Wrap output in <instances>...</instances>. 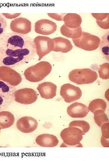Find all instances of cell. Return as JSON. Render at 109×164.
Instances as JSON below:
<instances>
[{
	"label": "cell",
	"mask_w": 109,
	"mask_h": 164,
	"mask_svg": "<svg viewBox=\"0 0 109 164\" xmlns=\"http://www.w3.org/2000/svg\"><path fill=\"white\" fill-rule=\"evenodd\" d=\"M36 54L33 39L28 35L13 32L0 37V66H21L31 61Z\"/></svg>",
	"instance_id": "6da1fadb"
},
{
	"label": "cell",
	"mask_w": 109,
	"mask_h": 164,
	"mask_svg": "<svg viewBox=\"0 0 109 164\" xmlns=\"http://www.w3.org/2000/svg\"><path fill=\"white\" fill-rule=\"evenodd\" d=\"M51 64L46 61H41L27 68L24 73L25 79L29 81L37 82L44 79L51 72Z\"/></svg>",
	"instance_id": "7a4b0ae2"
},
{
	"label": "cell",
	"mask_w": 109,
	"mask_h": 164,
	"mask_svg": "<svg viewBox=\"0 0 109 164\" xmlns=\"http://www.w3.org/2000/svg\"><path fill=\"white\" fill-rule=\"evenodd\" d=\"M98 77L97 73L90 68L74 69L70 72L68 75L71 81L78 85L91 84Z\"/></svg>",
	"instance_id": "3957f363"
},
{
	"label": "cell",
	"mask_w": 109,
	"mask_h": 164,
	"mask_svg": "<svg viewBox=\"0 0 109 164\" xmlns=\"http://www.w3.org/2000/svg\"><path fill=\"white\" fill-rule=\"evenodd\" d=\"M72 40L76 46L86 51H91L98 48L101 39L97 36L82 31L79 37Z\"/></svg>",
	"instance_id": "277c9868"
},
{
	"label": "cell",
	"mask_w": 109,
	"mask_h": 164,
	"mask_svg": "<svg viewBox=\"0 0 109 164\" xmlns=\"http://www.w3.org/2000/svg\"><path fill=\"white\" fill-rule=\"evenodd\" d=\"M60 136L64 145L68 146L81 147L80 142L83 139V134L81 130L74 127H69L63 129Z\"/></svg>",
	"instance_id": "5b68a950"
},
{
	"label": "cell",
	"mask_w": 109,
	"mask_h": 164,
	"mask_svg": "<svg viewBox=\"0 0 109 164\" xmlns=\"http://www.w3.org/2000/svg\"><path fill=\"white\" fill-rule=\"evenodd\" d=\"M15 87L0 80V111L7 108L14 100Z\"/></svg>",
	"instance_id": "8992f818"
},
{
	"label": "cell",
	"mask_w": 109,
	"mask_h": 164,
	"mask_svg": "<svg viewBox=\"0 0 109 164\" xmlns=\"http://www.w3.org/2000/svg\"><path fill=\"white\" fill-rule=\"evenodd\" d=\"M38 60L53 51L54 44L52 39L46 36H38L33 39Z\"/></svg>",
	"instance_id": "52a82bcc"
},
{
	"label": "cell",
	"mask_w": 109,
	"mask_h": 164,
	"mask_svg": "<svg viewBox=\"0 0 109 164\" xmlns=\"http://www.w3.org/2000/svg\"><path fill=\"white\" fill-rule=\"evenodd\" d=\"M38 97L37 92L31 88H24L16 90L14 93V100L25 105L34 103L37 100Z\"/></svg>",
	"instance_id": "ba28073f"
},
{
	"label": "cell",
	"mask_w": 109,
	"mask_h": 164,
	"mask_svg": "<svg viewBox=\"0 0 109 164\" xmlns=\"http://www.w3.org/2000/svg\"><path fill=\"white\" fill-rule=\"evenodd\" d=\"M0 80L15 87L21 83L22 78L21 75L12 68L2 66H0Z\"/></svg>",
	"instance_id": "9c48e42d"
},
{
	"label": "cell",
	"mask_w": 109,
	"mask_h": 164,
	"mask_svg": "<svg viewBox=\"0 0 109 164\" xmlns=\"http://www.w3.org/2000/svg\"><path fill=\"white\" fill-rule=\"evenodd\" d=\"M82 91L78 87L69 83L63 84L61 87L60 94L64 101L68 103L74 102L80 98Z\"/></svg>",
	"instance_id": "30bf717a"
},
{
	"label": "cell",
	"mask_w": 109,
	"mask_h": 164,
	"mask_svg": "<svg viewBox=\"0 0 109 164\" xmlns=\"http://www.w3.org/2000/svg\"><path fill=\"white\" fill-rule=\"evenodd\" d=\"M31 22L28 19L19 17L12 20L10 24V28L13 32L26 35L31 30Z\"/></svg>",
	"instance_id": "8fae6325"
},
{
	"label": "cell",
	"mask_w": 109,
	"mask_h": 164,
	"mask_svg": "<svg viewBox=\"0 0 109 164\" xmlns=\"http://www.w3.org/2000/svg\"><path fill=\"white\" fill-rule=\"evenodd\" d=\"M57 29L56 23L48 19H41L35 23V31L40 34L44 35L51 34L56 31Z\"/></svg>",
	"instance_id": "7c38bea8"
},
{
	"label": "cell",
	"mask_w": 109,
	"mask_h": 164,
	"mask_svg": "<svg viewBox=\"0 0 109 164\" xmlns=\"http://www.w3.org/2000/svg\"><path fill=\"white\" fill-rule=\"evenodd\" d=\"M38 123L37 120L31 116L23 117L16 122L17 128L21 132L28 133L34 131L37 128Z\"/></svg>",
	"instance_id": "4fadbf2b"
},
{
	"label": "cell",
	"mask_w": 109,
	"mask_h": 164,
	"mask_svg": "<svg viewBox=\"0 0 109 164\" xmlns=\"http://www.w3.org/2000/svg\"><path fill=\"white\" fill-rule=\"evenodd\" d=\"M57 87L51 82H45L39 84L37 87L41 96L45 99H51L56 95Z\"/></svg>",
	"instance_id": "5bb4252c"
},
{
	"label": "cell",
	"mask_w": 109,
	"mask_h": 164,
	"mask_svg": "<svg viewBox=\"0 0 109 164\" xmlns=\"http://www.w3.org/2000/svg\"><path fill=\"white\" fill-rule=\"evenodd\" d=\"M89 112L86 105L78 102L71 104L67 109L68 114L73 118H84L87 116Z\"/></svg>",
	"instance_id": "9a60e30c"
},
{
	"label": "cell",
	"mask_w": 109,
	"mask_h": 164,
	"mask_svg": "<svg viewBox=\"0 0 109 164\" xmlns=\"http://www.w3.org/2000/svg\"><path fill=\"white\" fill-rule=\"evenodd\" d=\"M39 145L45 147H53L58 145L59 140L55 135L48 134H43L38 136L35 140Z\"/></svg>",
	"instance_id": "2e32d148"
},
{
	"label": "cell",
	"mask_w": 109,
	"mask_h": 164,
	"mask_svg": "<svg viewBox=\"0 0 109 164\" xmlns=\"http://www.w3.org/2000/svg\"><path fill=\"white\" fill-rule=\"evenodd\" d=\"M52 39L54 44L53 51L67 53L73 48L71 41L67 39L58 37Z\"/></svg>",
	"instance_id": "e0dca14e"
},
{
	"label": "cell",
	"mask_w": 109,
	"mask_h": 164,
	"mask_svg": "<svg viewBox=\"0 0 109 164\" xmlns=\"http://www.w3.org/2000/svg\"><path fill=\"white\" fill-rule=\"evenodd\" d=\"M64 25L67 27L76 29L81 26L82 22L81 16L75 13H68L65 14L63 19Z\"/></svg>",
	"instance_id": "ac0fdd59"
},
{
	"label": "cell",
	"mask_w": 109,
	"mask_h": 164,
	"mask_svg": "<svg viewBox=\"0 0 109 164\" xmlns=\"http://www.w3.org/2000/svg\"><path fill=\"white\" fill-rule=\"evenodd\" d=\"M15 121L14 115L9 111H0V128L1 129L10 127Z\"/></svg>",
	"instance_id": "d6986e66"
},
{
	"label": "cell",
	"mask_w": 109,
	"mask_h": 164,
	"mask_svg": "<svg viewBox=\"0 0 109 164\" xmlns=\"http://www.w3.org/2000/svg\"><path fill=\"white\" fill-rule=\"evenodd\" d=\"M60 30L63 35L72 39L79 37L82 31L81 26L76 29L70 28L66 27L64 24L61 27Z\"/></svg>",
	"instance_id": "ffe728a7"
},
{
	"label": "cell",
	"mask_w": 109,
	"mask_h": 164,
	"mask_svg": "<svg viewBox=\"0 0 109 164\" xmlns=\"http://www.w3.org/2000/svg\"><path fill=\"white\" fill-rule=\"evenodd\" d=\"M92 15L96 19L99 27L104 29L109 28V14L108 13H92Z\"/></svg>",
	"instance_id": "44dd1931"
},
{
	"label": "cell",
	"mask_w": 109,
	"mask_h": 164,
	"mask_svg": "<svg viewBox=\"0 0 109 164\" xmlns=\"http://www.w3.org/2000/svg\"><path fill=\"white\" fill-rule=\"evenodd\" d=\"M107 106L105 101L104 100L98 98L92 100L89 104L88 109L94 113L97 110H101L105 111Z\"/></svg>",
	"instance_id": "7402d4cb"
},
{
	"label": "cell",
	"mask_w": 109,
	"mask_h": 164,
	"mask_svg": "<svg viewBox=\"0 0 109 164\" xmlns=\"http://www.w3.org/2000/svg\"><path fill=\"white\" fill-rule=\"evenodd\" d=\"M100 48L103 55L109 60V32L105 33L101 37L100 44Z\"/></svg>",
	"instance_id": "603a6c76"
},
{
	"label": "cell",
	"mask_w": 109,
	"mask_h": 164,
	"mask_svg": "<svg viewBox=\"0 0 109 164\" xmlns=\"http://www.w3.org/2000/svg\"><path fill=\"white\" fill-rule=\"evenodd\" d=\"M94 114V120L98 126L101 127L103 124L109 122L108 118L104 111L97 110Z\"/></svg>",
	"instance_id": "cb8c5ba5"
},
{
	"label": "cell",
	"mask_w": 109,
	"mask_h": 164,
	"mask_svg": "<svg viewBox=\"0 0 109 164\" xmlns=\"http://www.w3.org/2000/svg\"><path fill=\"white\" fill-rule=\"evenodd\" d=\"M69 127H74L80 129L84 134L88 132L90 129V125L87 122L83 120L73 121L71 122Z\"/></svg>",
	"instance_id": "d4e9b609"
},
{
	"label": "cell",
	"mask_w": 109,
	"mask_h": 164,
	"mask_svg": "<svg viewBox=\"0 0 109 164\" xmlns=\"http://www.w3.org/2000/svg\"><path fill=\"white\" fill-rule=\"evenodd\" d=\"M98 72L100 78L104 80L109 78V63H105L100 65Z\"/></svg>",
	"instance_id": "484cf974"
},
{
	"label": "cell",
	"mask_w": 109,
	"mask_h": 164,
	"mask_svg": "<svg viewBox=\"0 0 109 164\" xmlns=\"http://www.w3.org/2000/svg\"><path fill=\"white\" fill-rule=\"evenodd\" d=\"M7 27V22L5 17L0 14V37L5 33Z\"/></svg>",
	"instance_id": "4316f807"
},
{
	"label": "cell",
	"mask_w": 109,
	"mask_h": 164,
	"mask_svg": "<svg viewBox=\"0 0 109 164\" xmlns=\"http://www.w3.org/2000/svg\"><path fill=\"white\" fill-rule=\"evenodd\" d=\"M109 123H106L101 127L102 133L101 137L107 139L109 138Z\"/></svg>",
	"instance_id": "83f0119b"
},
{
	"label": "cell",
	"mask_w": 109,
	"mask_h": 164,
	"mask_svg": "<svg viewBox=\"0 0 109 164\" xmlns=\"http://www.w3.org/2000/svg\"><path fill=\"white\" fill-rule=\"evenodd\" d=\"M65 13H48V15L51 18L58 21H63Z\"/></svg>",
	"instance_id": "f1b7e54d"
},
{
	"label": "cell",
	"mask_w": 109,
	"mask_h": 164,
	"mask_svg": "<svg viewBox=\"0 0 109 164\" xmlns=\"http://www.w3.org/2000/svg\"><path fill=\"white\" fill-rule=\"evenodd\" d=\"M2 15L5 18L9 19H12L17 18L21 14V13H2Z\"/></svg>",
	"instance_id": "f546056e"
},
{
	"label": "cell",
	"mask_w": 109,
	"mask_h": 164,
	"mask_svg": "<svg viewBox=\"0 0 109 164\" xmlns=\"http://www.w3.org/2000/svg\"><path fill=\"white\" fill-rule=\"evenodd\" d=\"M101 143L104 147H109V139H107L101 137Z\"/></svg>",
	"instance_id": "4dcf8cb0"
},
{
	"label": "cell",
	"mask_w": 109,
	"mask_h": 164,
	"mask_svg": "<svg viewBox=\"0 0 109 164\" xmlns=\"http://www.w3.org/2000/svg\"><path fill=\"white\" fill-rule=\"evenodd\" d=\"M1 129L0 128V132H1Z\"/></svg>",
	"instance_id": "1f68e13d"
}]
</instances>
